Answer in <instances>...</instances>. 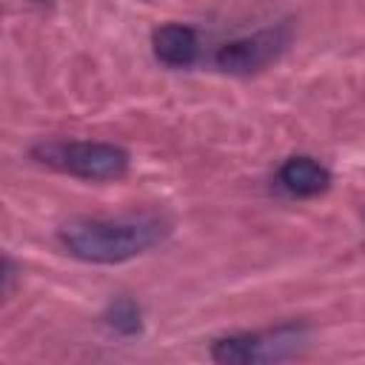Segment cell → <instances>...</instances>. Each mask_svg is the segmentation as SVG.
I'll return each instance as SVG.
<instances>
[{"label": "cell", "instance_id": "cell-2", "mask_svg": "<svg viewBox=\"0 0 365 365\" xmlns=\"http://www.w3.org/2000/svg\"><path fill=\"white\" fill-rule=\"evenodd\" d=\"M31 157L43 165H51L63 174L88 180V182H108L120 180L128 171V151L114 143H94V140H51L37 143Z\"/></svg>", "mask_w": 365, "mask_h": 365}, {"label": "cell", "instance_id": "cell-1", "mask_svg": "<svg viewBox=\"0 0 365 365\" xmlns=\"http://www.w3.org/2000/svg\"><path fill=\"white\" fill-rule=\"evenodd\" d=\"M171 234L168 222L160 217H125V220H68L57 228L60 245L94 265H120L143 257Z\"/></svg>", "mask_w": 365, "mask_h": 365}, {"label": "cell", "instance_id": "cell-5", "mask_svg": "<svg viewBox=\"0 0 365 365\" xmlns=\"http://www.w3.org/2000/svg\"><path fill=\"white\" fill-rule=\"evenodd\" d=\"M154 57L168 68H188L200 57V37L185 23H165L151 34Z\"/></svg>", "mask_w": 365, "mask_h": 365}, {"label": "cell", "instance_id": "cell-3", "mask_svg": "<svg viewBox=\"0 0 365 365\" xmlns=\"http://www.w3.org/2000/svg\"><path fill=\"white\" fill-rule=\"evenodd\" d=\"M302 339V325H279L265 334H231L214 339L211 359L222 365H248V362H271L294 354Z\"/></svg>", "mask_w": 365, "mask_h": 365}, {"label": "cell", "instance_id": "cell-6", "mask_svg": "<svg viewBox=\"0 0 365 365\" xmlns=\"http://www.w3.org/2000/svg\"><path fill=\"white\" fill-rule=\"evenodd\" d=\"M277 180L294 197H319L331 185V171L319 160L305 157V154H297V157H288L279 165Z\"/></svg>", "mask_w": 365, "mask_h": 365}, {"label": "cell", "instance_id": "cell-7", "mask_svg": "<svg viewBox=\"0 0 365 365\" xmlns=\"http://www.w3.org/2000/svg\"><path fill=\"white\" fill-rule=\"evenodd\" d=\"M108 325L120 334H137L140 331V308L131 299H117L108 308Z\"/></svg>", "mask_w": 365, "mask_h": 365}, {"label": "cell", "instance_id": "cell-4", "mask_svg": "<svg viewBox=\"0 0 365 365\" xmlns=\"http://www.w3.org/2000/svg\"><path fill=\"white\" fill-rule=\"evenodd\" d=\"M288 46V29L274 26V29H262L245 37H237L225 46H220L217 51V68L225 74H254L262 71L265 66H271Z\"/></svg>", "mask_w": 365, "mask_h": 365}]
</instances>
